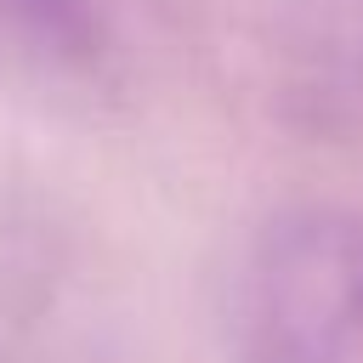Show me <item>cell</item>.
<instances>
[{"label":"cell","instance_id":"1","mask_svg":"<svg viewBox=\"0 0 363 363\" xmlns=\"http://www.w3.org/2000/svg\"><path fill=\"white\" fill-rule=\"evenodd\" d=\"M244 363H363V210L272 216L233 278Z\"/></svg>","mask_w":363,"mask_h":363},{"label":"cell","instance_id":"2","mask_svg":"<svg viewBox=\"0 0 363 363\" xmlns=\"http://www.w3.org/2000/svg\"><path fill=\"white\" fill-rule=\"evenodd\" d=\"M289 62L318 113L363 119V0H301Z\"/></svg>","mask_w":363,"mask_h":363},{"label":"cell","instance_id":"3","mask_svg":"<svg viewBox=\"0 0 363 363\" xmlns=\"http://www.w3.org/2000/svg\"><path fill=\"white\" fill-rule=\"evenodd\" d=\"M91 45V0H0V51L74 57Z\"/></svg>","mask_w":363,"mask_h":363}]
</instances>
